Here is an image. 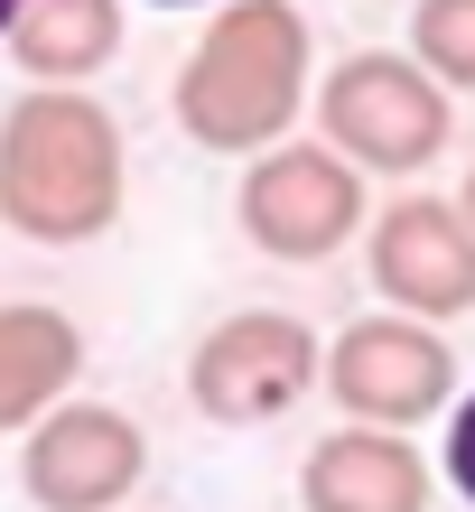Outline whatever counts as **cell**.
I'll use <instances>...</instances> for the list:
<instances>
[{
    "mask_svg": "<svg viewBox=\"0 0 475 512\" xmlns=\"http://www.w3.org/2000/svg\"><path fill=\"white\" fill-rule=\"evenodd\" d=\"M317 94V38L299 0H224L215 28L187 47L168 112L205 159H261Z\"/></svg>",
    "mask_w": 475,
    "mask_h": 512,
    "instance_id": "cell-1",
    "label": "cell"
},
{
    "mask_svg": "<svg viewBox=\"0 0 475 512\" xmlns=\"http://www.w3.org/2000/svg\"><path fill=\"white\" fill-rule=\"evenodd\" d=\"M131 196V149L122 122L84 84H28L0 112V224L19 243H103Z\"/></svg>",
    "mask_w": 475,
    "mask_h": 512,
    "instance_id": "cell-2",
    "label": "cell"
},
{
    "mask_svg": "<svg viewBox=\"0 0 475 512\" xmlns=\"http://www.w3.org/2000/svg\"><path fill=\"white\" fill-rule=\"evenodd\" d=\"M308 112H317V140L336 149L345 168H364V177H420L438 149L457 140V94L410 47L336 56V66L317 75Z\"/></svg>",
    "mask_w": 475,
    "mask_h": 512,
    "instance_id": "cell-3",
    "label": "cell"
},
{
    "mask_svg": "<svg viewBox=\"0 0 475 512\" xmlns=\"http://www.w3.org/2000/svg\"><path fill=\"white\" fill-rule=\"evenodd\" d=\"M317 382L354 429H429L457 401V345L420 317L382 308V317H354L345 336H326Z\"/></svg>",
    "mask_w": 475,
    "mask_h": 512,
    "instance_id": "cell-4",
    "label": "cell"
},
{
    "mask_svg": "<svg viewBox=\"0 0 475 512\" xmlns=\"http://www.w3.org/2000/svg\"><path fill=\"white\" fill-rule=\"evenodd\" d=\"M317 326L289 317V308H233L196 336L187 354V401L196 419H215V429H261V419L299 410L317 391Z\"/></svg>",
    "mask_w": 475,
    "mask_h": 512,
    "instance_id": "cell-5",
    "label": "cell"
},
{
    "mask_svg": "<svg viewBox=\"0 0 475 512\" xmlns=\"http://www.w3.org/2000/svg\"><path fill=\"white\" fill-rule=\"evenodd\" d=\"M233 215H243V243L271 261H336L364 233V168H345L326 140H280L243 159Z\"/></svg>",
    "mask_w": 475,
    "mask_h": 512,
    "instance_id": "cell-6",
    "label": "cell"
},
{
    "mask_svg": "<svg viewBox=\"0 0 475 512\" xmlns=\"http://www.w3.org/2000/svg\"><path fill=\"white\" fill-rule=\"evenodd\" d=\"M150 475V438L112 401H56L19 438V485L38 512H122Z\"/></svg>",
    "mask_w": 475,
    "mask_h": 512,
    "instance_id": "cell-7",
    "label": "cell"
},
{
    "mask_svg": "<svg viewBox=\"0 0 475 512\" xmlns=\"http://www.w3.org/2000/svg\"><path fill=\"white\" fill-rule=\"evenodd\" d=\"M364 270L382 308L448 326L475 308V224L457 215V196H392L364 233Z\"/></svg>",
    "mask_w": 475,
    "mask_h": 512,
    "instance_id": "cell-8",
    "label": "cell"
},
{
    "mask_svg": "<svg viewBox=\"0 0 475 512\" xmlns=\"http://www.w3.org/2000/svg\"><path fill=\"white\" fill-rule=\"evenodd\" d=\"M438 466L410 447V429H326L299 466V503L308 512H429Z\"/></svg>",
    "mask_w": 475,
    "mask_h": 512,
    "instance_id": "cell-9",
    "label": "cell"
},
{
    "mask_svg": "<svg viewBox=\"0 0 475 512\" xmlns=\"http://www.w3.org/2000/svg\"><path fill=\"white\" fill-rule=\"evenodd\" d=\"M75 373H84V326L47 298H10L0 308V438H28L75 391Z\"/></svg>",
    "mask_w": 475,
    "mask_h": 512,
    "instance_id": "cell-10",
    "label": "cell"
},
{
    "mask_svg": "<svg viewBox=\"0 0 475 512\" xmlns=\"http://www.w3.org/2000/svg\"><path fill=\"white\" fill-rule=\"evenodd\" d=\"M0 56L28 84H94L122 56V0H19L0 28Z\"/></svg>",
    "mask_w": 475,
    "mask_h": 512,
    "instance_id": "cell-11",
    "label": "cell"
},
{
    "mask_svg": "<svg viewBox=\"0 0 475 512\" xmlns=\"http://www.w3.org/2000/svg\"><path fill=\"white\" fill-rule=\"evenodd\" d=\"M410 56L448 94H475V0H420L410 10Z\"/></svg>",
    "mask_w": 475,
    "mask_h": 512,
    "instance_id": "cell-12",
    "label": "cell"
},
{
    "mask_svg": "<svg viewBox=\"0 0 475 512\" xmlns=\"http://www.w3.org/2000/svg\"><path fill=\"white\" fill-rule=\"evenodd\" d=\"M438 475L475 503V391H466V401H448V447H438Z\"/></svg>",
    "mask_w": 475,
    "mask_h": 512,
    "instance_id": "cell-13",
    "label": "cell"
},
{
    "mask_svg": "<svg viewBox=\"0 0 475 512\" xmlns=\"http://www.w3.org/2000/svg\"><path fill=\"white\" fill-rule=\"evenodd\" d=\"M457 215H466V224H475V168H466V187H457Z\"/></svg>",
    "mask_w": 475,
    "mask_h": 512,
    "instance_id": "cell-14",
    "label": "cell"
},
{
    "mask_svg": "<svg viewBox=\"0 0 475 512\" xmlns=\"http://www.w3.org/2000/svg\"><path fill=\"white\" fill-rule=\"evenodd\" d=\"M150 10H196V0H150ZM215 10H224V0H215Z\"/></svg>",
    "mask_w": 475,
    "mask_h": 512,
    "instance_id": "cell-15",
    "label": "cell"
},
{
    "mask_svg": "<svg viewBox=\"0 0 475 512\" xmlns=\"http://www.w3.org/2000/svg\"><path fill=\"white\" fill-rule=\"evenodd\" d=\"M10 19H19V0H0V28H10Z\"/></svg>",
    "mask_w": 475,
    "mask_h": 512,
    "instance_id": "cell-16",
    "label": "cell"
}]
</instances>
